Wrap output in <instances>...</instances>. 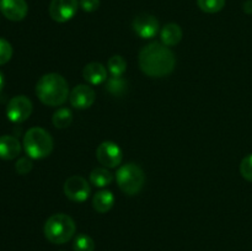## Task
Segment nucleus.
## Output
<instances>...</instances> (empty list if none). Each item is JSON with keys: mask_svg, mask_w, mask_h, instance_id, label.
I'll return each instance as SVG.
<instances>
[{"mask_svg": "<svg viewBox=\"0 0 252 251\" xmlns=\"http://www.w3.org/2000/svg\"><path fill=\"white\" fill-rule=\"evenodd\" d=\"M83 76L91 85H100L103 81L107 80V70L101 63L94 62L84 68Z\"/></svg>", "mask_w": 252, "mask_h": 251, "instance_id": "obj_14", "label": "nucleus"}, {"mask_svg": "<svg viewBox=\"0 0 252 251\" xmlns=\"http://www.w3.org/2000/svg\"><path fill=\"white\" fill-rule=\"evenodd\" d=\"M21 153V144L19 139L12 135H1L0 137V159L12 160Z\"/></svg>", "mask_w": 252, "mask_h": 251, "instance_id": "obj_13", "label": "nucleus"}, {"mask_svg": "<svg viewBox=\"0 0 252 251\" xmlns=\"http://www.w3.org/2000/svg\"><path fill=\"white\" fill-rule=\"evenodd\" d=\"M52 121H53L54 127L59 128V129L68 128L73 122V113L68 108H59L58 111L54 112Z\"/></svg>", "mask_w": 252, "mask_h": 251, "instance_id": "obj_18", "label": "nucleus"}, {"mask_svg": "<svg viewBox=\"0 0 252 251\" xmlns=\"http://www.w3.org/2000/svg\"><path fill=\"white\" fill-rule=\"evenodd\" d=\"M133 30L142 38H153L159 32V21L149 14H139L133 20Z\"/></svg>", "mask_w": 252, "mask_h": 251, "instance_id": "obj_10", "label": "nucleus"}, {"mask_svg": "<svg viewBox=\"0 0 252 251\" xmlns=\"http://www.w3.org/2000/svg\"><path fill=\"white\" fill-rule=\"evenodd\" d=\"M90 185L84 177L74 175L64 184V193L69 199L74 202H84L90 194Z\"/></svg>", "mask_w": 252, "mask_h": 251, "instance_id": "obj_9", "label": "nucleus"}, {"mask_svg": "<svg viewBox=\"0 0 252 251\" xmlns=\"http://www.w3.org/2000/svg\"><path fill=\"white\" fill-rule=\"evenodd\" d=\"M96 94L93 88L89 85H81L75 86L73 91L69 95V101H70L71 106L78 110H85V108L91 107L95 102Z\"/></svg>", "mask_w": 252, "mask_h": 251, "instance_id": "obj_11", "label": "nucleus"}, {"mask_svg": "<svg viewBox=\"0 0 252 251\" xmlns=\"http://www.w3.org/2000/svg\"><path fill=\"white\" fill-rule=\"evenodd\" d=\"M240 172L243 177L248 181L252 182V154L246 155L240 164Z\"/></svg>", "mask_w": 252, "mask_h": 251, "instance_id": "obj_24", "label": "nucleus"}, {"mask_svg": "<svg viewBox=\"0 0 252 251\" xmlns=\"http://www.w3.org/2000/svg\"><path fill=\"white\" fill-rule=\"evenodd\" d=\"M12 57V47L6 39L0 37V65L7 63Z\"/></svg>", "mask_w": 252, "mask_h": 251, "instance_id": "obj_23", "label": "nucleus"}, {"mask_svg": "<svg viewBox=\"0 0 252 251\" xmlns=\"http://www.w3.org/2000/svg\"><path fill=\"white\" fill-rule=\"evenodd\" d=\"M243 9L246 14L252 15V0H246L243 5Z\"/></svg>", "mask_w": 252, "mask_h": 251, "instance_id": "obj_27", "label": "nucleus"}, {"mask_svg": "<svg viewBox=\"0 0 252 251\" xmlns=\"http://www.w3.org/2000/svg\"><path fill=\"white\" fill-rule=\"evenodd\" d=\"M78 7V0H52L49 4V16L54 21L63 24L73 19Z\"/></svg>", "mask_w": 252, "mask_h": 251, "instance_id": "obj_8", "label": "nucleus"}, {"mask_svg": "<svg viewBox=\"0 0 252 251\" xmlns=\"http://www.w3.org/2000/svg\"><path fill=\"white\" fill-rule=\"evenodd\" d=\"M160 38L162 44L167 47L176 46L182 39V30L177 24H167L162 27L160 32Z\"/></svg>", "mask_w": 252, "mask_h": 251, "instance_id": "obj_15", "label": "nucleus"}, {"mask_svg": "<svg viewBox=\"0 0 252 251\" xmlns=\"http://www.w3.org/2000/svg\"><path fill=\"white\" fill-rule=\"evenodd\" d=\"M198 7L207 14H216L225 6V0H197Z\"/></svg>", "mask_w": 252, "mask_h": 251, "instance_id": "obj_21", "label": "nucleus"}, {"mask_svg": "<svg viewBox=\"0 0 252 251\" xmlns=\"http://www.w3.org/2000/svg\"><path fill=\"white\" fill-rule=\"evenodd\" d=\"M115 204V196L111 191L102 189L97 192L93 198V206L98 213H107Z\"/></svg>", "mask_w": 252, "mask_h": 251, "instance_id": "obj_16", "label": "nucleus"}, {"mask_svg": "<svg viewBox=\"0 0 252 251\" xmlns=\"http://www.w3.org/2000/svg\"><path fill=\"white\" fill-rule=\"evenodd\" d=\"M108 70L112 76H122L127 69V62L122 56H113L107 62Z\"/></svg>", "mask_w": 252, "mask_h": 251, "instance_id": "obj_19", "label": "nucleus"}, {"mask_svg": "<svg viewBox=\"0 0 252 251\" xmlns=\"http://www.w3.org/2000/svg\"><path fill=\"white\" fill-rule=\"evenodd\" d=\"M106 90H108V93H111L112 95H122L126 91V81L121 76H111L107 80Z\"/></svg>", "mask_w": 252, "mask_h": 251, "instance_id": "obj_22", "label": "nucleus"}, {"mask_svg": "<svg viewBox=\"0 0 252 251\" xmlns=\"http://www.w3.org/2000/svg\"><path fill=\"white\" fill-rule=\"evenodd\" d=\"M73 249L74 251H94L95 250V241L86 234H79L74 239Z\"/></svg>", "mask_w": 252, "mask_h": 251, "instance_id": "obj_20", "label": "nucleus"}, {"mask_svg": "<svg viewBox=\"0 0 252 251\" xmlns=\"http://www.w3.org/2000/svg\"><path fill=\"white\" fill-rule=\"evenodd\" d=\"M36 95L47 106H61L68 100L69 86L65 79L57 73H48L41 76L36 85Z\"/></svg>", "mask_w": 252, "mask_h": 251, "instance_id": "obj_2", "label": "nucleus"}, {"mask_svg": "<svg viewBox=\"0 0 252 251\" xmlns=\"http://www.w3.org/2000/svg\"><path fill=\"white\" fill-rule=\"evenodd\" d=\"M75 221L68 214H53L44 224V236L47 240L56 245L68 243L75 234Z\"/></svg>", "mask_w": 252, "mask_h": 251, "instance_id": "obj_3", "label": "nucleus"}, {"mask_svg": "<svg viewBox=\"0 0 252 251\" xmlns=\"http://www.w3.org/2000/svg\"><path fill=\"white\" fill-rule=\"evenodd\" d=\"M176 58L171 49L159 42H152L140 51L139 66L150 78H162L172 73Z\"/></svg>", "mask_w": 252, "mask_h": 251, "instance_id": "obj_1", "label": "nucleus"}, {"mask_svg": "<svg viewBox=\"0 0 252 251\" xmlns=\"http://www.w3.org/2000/svg\"><path fill=\"white\" fill-rule=\"evenodd\" d=\"M117 184L122 192H125L128 196H134L144 186L145 175L142 167L138 166L137 164H126L118 169L116 174Z\"/></svg>", "mask_w": 252, "mask_h": 251, "instance_id": "obj_5", "label": "nucleus"}, {"mask_svg": "<svg viewBox=\"0 0 252 251\" xmlns=\"http://www.w3.org/2000/svg\"><path fill=\"white\" fill-rule=\"evenodd\" d=\"M27 11L26 0H0V12L10 21H21L26 17Z\"/></svg>", "mask_w": 252, "mask_h": 251, "instance_id": "obj_12", "label": "nucleus"}, {"mask_svg": "<svg viewBox=\"0 0 252 251\" xmlns=\"http://www.w3.org/2000/svg\"><path fill=\"white\" fill-rule=\"evenodd\" d=\"M4 84H5V80H4V75H2V73L0 71V93L2 91V88H4Z\"/></svg>", "mask_w": 252, "mask_h": 251, "instance_id": "obj_28", "label": "nucleus"}, {"mask_svg": "<svg viewBox=\"0 0 252 251\" xmlns=\"http://www.w3.org/2000/svg\"><path fill=\"white\" fill-rule=\"evenodd\" d=\"M53 139L46 129L33 127L24 137V148L31 159H44L53 150Z\"/></svg>", "mask_w": 252, "mask_h": 251, "instance_id": "obj_4", "label": "nucleus"}, {"mask_svg": "<svg viewBox=\"0 0 252 251\" xmlns=\"http://www.w3.org/2000/svg\"><path fill=\"white\" fill-rule=\"evenodd\" d=\"M32 167H33V164H32L31 159H29V157H20L16 164H15V170L19 175L29 174Z\"/></svg>", "mask_w": 252, "mask_h": 251, "instance_id": "obj_25", "label": "nucleus"}, {"mask_svg": "<svg viewBox=\"0 0 252 251\" xmlns=\"http://www.w3.org/2000/svg\"><path fill=\"white\" fill-rule=\"evenodd\" d=\"M79 5L85 12H94L100 6V0H80Z\"/></svg>", "mask_w": 252, "mask_h": 251, "instance_id": "obj_26", "label": "nucleus"}, {"mask_svg": "<svg viewBox=\"0 0 252 251\" xmlns=\"http://www.w3.org/2000/svg\"><path fill=\"white\" fill-rule=\"evenodd\" d=\"M33 106L31 100L24 95H19L12 97L9 101L6 107V115L11 122L22 123L31 116Z\"/></svg>", "mask_w": 252, "mask_h": 251, "instance_id": "obj_6", "label": "nucleus"}, {"mask_svg": "<svg viewBox=\"0 0 252 251\" xmlns=\"http://www.w3.org/2000/svg\"><path fill=\"white\" fill-rule=\"evenodd\" d=\"M96 157L105 167H117L123 159L122 149L113 142H103L96 149Z\"/></svg>", "mask_w": 252, "mask_h": 251, "instance_id": "obj_7", "label": "nucleus"}, {"mask_svg": "<svg viewBox=\"0 0 252 251\" xmlns=\"http://www.w3.org/2000/svg\"><path fill=\"white\" fill-rule=\"evenodd\" d=\"M90 181L94 186L102 188L113 181V175L108 171L107 167H96L90 172Z\"/></svg>", "mask_w": 252, "mask_h": 251, "instance_id": "obj_17", "label": "nucleus"}]
</instances>
